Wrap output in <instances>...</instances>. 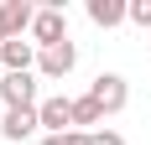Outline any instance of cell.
Returning <instances> with one entry per match:
<instances>
[{
	"instance_id": "1",
	"label": "cell",
	"mask_w": 151,
	"mask_h": 145,
	"mask_svg": "<svg viewBox=\"0 0 151 145\" xmlns=\"http://www.w3.org/2000/svg\"><path fill=\"white\" fill-rule=\"evenodd\" d=\"M31 36H37V52H42V47L68 42V16H63V5H47V11H37V21H31Z\"/></svg>"
},
{
	"instance_id": "2",
	"label": "cell",
	"mask_w": 151,
	"mask_h": 145,
	"mask_svg": "<svg viewBox=\"0 0 151 145\" xmlns=\"http://www.w3.org/2000/svg\"><path fill=\"white\" fill-rule=\"evenodd\" d=\"M0 99H5V109H37V78L31 72H5Z\"/></svg>"
},
{
	"instance_id": "3",
	"label": "cell",
	"mask_w": 151,
	"mask_h": 145,
	"mask_svg": "<svg viewBox=\"0 0 151 145\" xmlns=\"http://www.w3.org/2000/svg\"><path fill=\"white\" fill-rule=\"evenodd\" d=\"M89 99L99 104L104 114H120L130 93H125V78H120V72H99V78H94V88H89Z\"/></svg>"
},
{
	"instance_id": "4",
	"label": "cell",
	"mask_w": 151,
	"mask_h": 145,
	"mask_svg": "<svg viewBox=\"0 0 151 145\" xmlns=\"http://www.w3.org/2000/svg\"><path fill=\"white\" fill-rule=\"evenodd\" d=\"M73 62H78V47H73V42H58V47H42V52H37L42 78H68Z\"/></svg>"
},
{
	"instance_id": "5",
	"label": "cell",
	"mask_w": 151,
	"mask_h": 145,
	"mask_svg": "<svg viewBox=\"0 0 151 145\" xmlns=\"http://www.w3.org/2000/svg\"><path fill=\"white\" fill-rule=\"evenodd\" d=\"M37 119H42V130H52V135H68L73 130V99H42L37 104Z\"/></svg>"
},
{
	"instance_id": "6",
	"label": "cell",
	"mask_w": 151,
	"mask_h": 145,
	"mask_svg": "<svg viewBox=\"0 0 151 145\" xmlns=\"http://www.w3.org/2000/svg\"><path fill=\"white\" fill-rule=\"evenodd\" d=\"M31 62H37V42H21V36H11V42L0 47V68H5V72H26Z\"/></svg>"
},
{
	"instance_id": "7",
	"label": "cell",
	"mask_w": 151,
	"mask_h": 145,
	"mask_svg": "<svg viewBox=\"0 0 151 145\" xmlns=\"http://www.w3.org/2000/svg\"><path fill=\"white\" fill-rule=\"evenodd\" d=\"M37 130H42L37 109H5V124H0L5 140H26V135H37Z\"/></svg>"
},
{
	"instance_id": "8",
	"label": "cell",
	"mask_w": 151,
	"mask_h": 145,
	"mask_svg": "<svg viewBox=\"0 0 151 145\" xmlns=\"http://www.w3.org/2000/svg\"><path fill=\"white\" fill-rule=\"evenodd\" d=\"M125 16H130L125 0H89V21H94V26H120Z\"/></svg>"
},
{
	"instance_id": "9",
	"label": "cell",
	"mask_w": 151,
	"mask_h": 145,
	"mask_svg": "<svg viewBox=\"0 0 151 145\" xmlns=\"http://www.w3.org/2000/svg\"><path fill=\"white\" fill-rule=\"evenodd\" d=\"M0 16H5V31H11V36L31 31V21H37V11H31L26 0H5V5H0Z\"/></svg>"
},
{
	"instance_id": "10",
	"label": "cell",
	"mask_w": 151,
	"mask_h": 145,
	"mask_svg": "<svg viewBox=\"0 0 151 145\" xmlns=\"http://www.w3.org/2000/svg\"><path fill=\"white\" fill-rule=\"evenodd\" d=\"M73 124H104V109L83 93V99H73Z\"/></svg>"
},
{
	"instance_id": "11",
	"label": "cell",
	"mask_w": 151,
	"mask_h": 145,
	"mask_svg": "<svg viewBox=\"0 0 151 145\" xmlns=\"http://www.w3.org/2000/svg\"><path fill=\"white\" fill-rule=\"evenodd\" d=\"M42 145H94V130H68V135H47Z\"/></svg>"
},
{
	"instance_id": "12",
	"label": "cell",
	"mask_w": 151,
	"mask_h": 145,
	"mask_svg": "<svg viewBox=\"0 0 151 145\" xmlns=\"http://www.w3.org/2000/svg\"><path fill=\"white\" fill-rule=\"evenodd\" d=\"M130 21L136 26H151V0H130Z\"/></svg>"
},
{
	"instance_id": "13",
	"label": "cell",
	"mask_w": 151,
	"mask_h": 145,
	"mask_svg": "<svg viewBox=\"0 0 151 145\" xmlns=\"http://www.w3.org/2000/svg\"><path fill=\"white\" fill-rule=\"evenodd\" d=\"M94 145H125V140H120L115 130H94Z\"/></svg>"
},
{
	"instance_id": "14",
	"label": "cell",
	"mask_w": 151,
	"mask_h": 145,
	"mask_svg": "<svg viewBox=\"0 0 151 145\" xmlns=\"http://www.w3.org/2000/svg\"><path fill=\"white\" fill-rule=\"evenodd\" d=\"M5 42H11V31H5V16H0V47H5Z\"/></svg>"
}]
</instances>
